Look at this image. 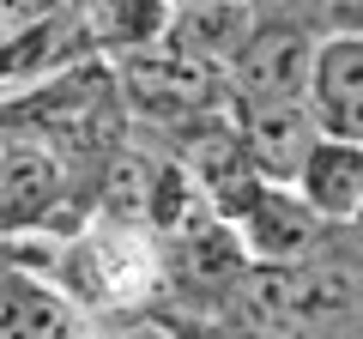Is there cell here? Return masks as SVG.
<instances>
[{
    "mask_svg": "<svg viewBox=\"0 0 363 339\" xmlns=\"http://www.w3.org/2000/svg\"><path fill=\"white\" fill-rule=\"evenodd\" d=\"M321 6L303 13L297 0H267L255 13L242 55L230 67V109L260 104H315V67H321Z\"/></svg>",
    "mask_w": 363,
    "mask_h": 339,
    "instance_id": "6da1fadb",
    "label": "cell"
},
{
    "mask_svg": "<svg viewBox=\"0 0 363 339\" xmlns=\"http://www.w3.org/2000/svg\"><path fill=\"white\" fill-rule=\"evenodd\" d=\"M91 218H97V206L79 200L61 152L37 140H6V152H0V243L25 248L43 236H79Z\"/></svg>",
    "mask_w": 363,
    "mask_h": 339,
    "instance_id": "7a4b0ae2",
    "label": "cell"
},
{
    "mask_svg": "<svg viewBox=\"0 0 363 339\" xmlns=\"http://www.w3.org/2000/svg\"><path fill=\"white\" fill-rule=\"evenodd\" d=\"M224 218H230V230L242 236V248H248L255 267H297V261H309L315 248H321V230H327L321 212H315L297 188L291 182H267V176H260Z\"/></svg>",
    "mask_w": 363,
    "mask_h": 339,
    "instance_id": "3957f363",
    "label": "cell"
},
{
    "mask_svg": "<svg viewBox=\"0 0 363 339\" xmlns=\"http://www.w3.org/2000/svg\"><path fill=\"white\" fill-rule=\"evenodd\" d=\"M236 128H242V145L255 157V170L267 182H291L297 188L303 164L315 157V145L327 140L315 104H260V109H230Z\"/></svg>",
    "mask_w": 363,
    "mask_h": 339,
    "instance_id": "277c9868",
    "label": "cell"
},
{
    "mask_svg": "<svg viewBox=\"0 0 363 339\" xmlns=\"http://www.w3.org/2000/svg\"><path fill=\"white\" fill-rule=\"evenodd\" d=\"M0 339H91V315L13 255V267L0 273Z\"/></svg>",
    "mask_w": 363,
    "mask_h": 339,
    "instance_id": "5b68a950",
    "label": "cell"
},
{
    "mask_svg": "<svg viewBox=\"0 0 363 339\" xmlns=\"http://www.w3.org/2000/svg\"><path fill=\"white\" fill-rule=\"evenodd\" d=\"M255 13L260 6H200V13H176L164 49L176 55V61H188V67H200V73H212V79L230 85V67H236V55H242L248 30H255Z\"/></svg>",
    "mask_w": 363,
    "mask_h": 339,
    "instance_id": "8992f818",
    "label": "cell"
},
{
    "mask_svg": "<svg viewBox=\"0 0 363 339\" xmlns=\"http://www.w3.org/2000/svg\"><path fill=\"white\" fill-rule=\"evenodd\" d=\"M297 194L321 212V224H357L363 218V145L327 133L315 145V157L303 164Z\"/></svg>",
    "mask_w": 363,
    "mask_h": 339,
    "instance_id": "52a82bcc",
    "label": "cell"
},
{
    "mask_svg": "<svg viewBox=\"0 0 363 339\" xmlns=\"http://www.w3.org/2000/svg\"><path fill=\"white\" fill-rule=\"evenodd\" d=\"M169 25H176V0H91V30L109 61L164 49Z\"/></svg>",
    "mask_w": 363,
    "mask_h": 339,
    "instance_id": "ba28073f",
    "label": "cell"
},
{
    "mask_svg": "<svg viewBox=\"0 0 363 339\" xmlns=\"http://www.w3.org/2000/svg\"><path fill=\"white\" fill-rule=\"evenodd\" d=\"M363 104V37H327L315 67V109Z\"/></svg>",
    "mask_w": 363,
    "mask_h": 339,
    "instance_id": "9c48e42d",
    "label": "cell"
},
{
    "mask_svg": "<svg viewBox=\"0 0 363 339\" xmlns=\"http://www.w3.org/2000/svg\"><path fill=\"white\" fill-rule=\"evenodd\" d=\"M327 37H363V0H315Z\"/></svg>",
    "mask_w": 363,
    "mask_h": 339,
    "instance_id": "30bf717a",
    "label": "cell"
},
{
    "mask_svg": "<svg viewBox=\"0 0 363 339\" xmlns=\"http://www.w3.org/2000/svg\"><path fill=\"white\" fill-rule=\"evenodd\" d=\"M200 6H255V0H176V13H200Z\"/></svg>",
    "mask_w": 363,
    "mask_h": 339,
    "instance_id": "8fae6325",
    "label": "cell"
},
{
    "mask_svg": "<svg viewBox=\"0 0 363 339\" xmlns=\"http://www.w3.org/2000/svg\"><path fill=\"white\" fill-rule=\"evenodd\" d=\"M6 267H13V248H6V243H0V273H6Z\"/></svg>",
    "mask_w": 363,
    "mask_h": 339,
    "instance_id": "7c38bea8",
    "label": "cell"
},
{
    "mask_svg": "<svg viewBox=\"0 0 363 339\" xmlns=\"http://www.w3.org/2000/svg\"><path fill=\"white\" fill-rule=\"evenodd\" d=\"M0 6H13V0H0Z\"/></svg>",
    "mask_w": 363,
    "mask_h": 339,
    "instance_id": "4fadbf2b",
    "label": "cell"
}]
</instances>
